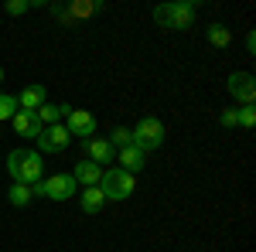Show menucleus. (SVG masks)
Listing matches in <instances>:
<instances>
[{
  "instance_id": "1",
  "label": "nucleus",
  "mask_w": 256,
  "mask_h": 252,
  "mask_svg": "<svg viewBox=\"0 0 256 252\" xmlns=\"http://www.w3.org/2000/svg\"><path fill=\"white\" fill-rule=\"evenodd\" d=\"M7 174L20 181V184H38L41 174H44V157L38 150H10L7 154Z\"/></svg>"
},
{
  "instance_id": "2",
  "label": "nucleus",
  "mask_w": 256,
  "mask_h": 252,
  "mask_svg": "<svg viewBox=\"0 0 256 252\" xmlns=\"http://www.w3.org/2000/svg\"><path fill=\"white\" fill-rule=\"evenodd\" d=\"M198 0H171V3H158L154 7V20L168 31H184L195 24Z\"/></svg>"
},
{
  "instance_id": "3",
  "label": "nucleus",
  "mask_w": 256,
  "mask_h": 252,
  "mask_svg": "<svg viewBox=\"0 0 256 252\" xmlns=\"http://www.w3.org/2000/svg\"><path fill=\"white\" fill-rule=\"evenodd\" d=\"M99 191L106 198V205H110V201H126L130 194L137 191V177L120 171V167H106V171H102V181H99Z\"/></svg>"
},
{
  "instance_id": "4",
  "label": "nucleus",
  "mask_w": 256,
  "mask_h": 252,
  "mask_svg": "<svg viewBox=\"0 0 256 252\" xmlns=\"http://www.w3.org/2000/svg\"><path fill=\"white\" fill-rule=\"evenodd\" d=\"M31 191L34 198H48V201H68L72 194L79 191V184H76V177L72 174H52L38 181V184H31Z\"/></svg>"
},
{
  "instance_id": "5",
  "label": "nucleus",
  "mask_w": 256,
  "mask_h": 252,
  "mask_svg": "<svg viewBox=\"0 0 256 252\" xmlns=\"http://www.w3.org/2000/svg\"><path fill=\"white\" fill-rule=\"evenodd\" d=\"M130 133H134V147H140L144 154L158 150L160 143H164V136H168V133H164V123H160V119H154V116H144L137 126L130 130Z\"/></svg>"
},
{
  "instance_id": "6",
  "label": "nucleus",
  "mask_w": 256,
  "mask_h": 252,
  "mask_svg": "<svg viewBox=\"0 0 256 252\" xmlns=\"http://www.w3.org/2000/svg\"><path fill=\"white\" fill-rule=\"evenodd\" d=\"M34 143H38V154H62L72 143V133L65 130V123H55V126H44Z\"/></svg>"
},
{
  "instance_id": "7",
  "label": "nucleus",
  "mask_w": 256,
  "mask_h": 252,
  "mask_svg": "<svg viewBox=\"0 0 256 252\" xmlns=\"http://www.w3.org/2000/svg\"><path fill=\"white\" fill-rule=\"evenodd\" d=\"M226 89H229V96L236 99L239 106H253L256 102V78L250 72H232L229 82H226Z\"/></svg>"
},
{
  "instance_id": "8",
  "label": "nucleus",
  "mask_w": 256,
  "mask_h": 252,
  "mask_svg": "<svg viewBox=\"0 0 256 252\" xmlns=\"http://www.w3.org/2000/svg\"><path fill=\"white\" fill-rule=\"evenodd\" d=\"M65 130L72 136H79V140H89V136H96L99 123L96 116L89 113V109H68V116H65Z\"/></svg>"
},
{
  "instance_id": "9",
  "label": "nucleus",
  "mask_w": 256,
  "mask_h": 252,
  "mask_svg": "<svg viewBox=\"0 0 256 252\" xmlns=\"http://www.w3.org/2000/svg\"><path fill=\"white\" fill-rule=\"evenodd\" d=\"M82 150H86V160H92L99 167H106V164L116 160V147H113L106 136H89V140H82Z\"/></svg>"
},
{
  "instance_id": "10",
  "label": "nucleus",
  "mask_w": 256,
  "mask_h": 252,
  "mask_svg": "<svg viewBox=\"0 0 256 252\" xmlns=\"http://www.w3.org/2000/svg\"><path fill=\"white\" fill-rule=\"evenodd\" d=\"M116 164H120V171H126V174H134L137 177L144 167H147V154L140 150V147H123V150H116Z\"/></svg>"
},
{
  "instance_id": "11",
  "label": "nucleus",
  "mask_w": 256,
  "mask_h": 252,
  "mask_svg": "<svg viewBox=\"0 0 256 252\" xmlns=\"http://www.w3.org/2000/svg\"><path fill=\"white\" fill-rule=\"evenodd\" d=\"M10 126H14V133H18V136H28V140H38L41 130H44V126L38 123V116L28 113V109H18V113L10 116Z\"/></svg>"
},
{
  "instance_id": "12",
  "label": "nucleus",
  "mask_w": 256,
  "mask_h": 252,
  "mask_svg": "<svg viewBox=\"0 0 256 252\" xmlns=\"http://www.w3.org/2000/svg\"><path fill=\"white\" fill-rule=\"evenodd\" d=\"M44 102H48V96H44V85H41V82H31L28 89H20L18 109H28V113H34V109H41Z\"/></svg>"
},
{
  "instance_id": "13",
  "label": "nucleus",
  "mask_w": 256,
  "mask_h": 252,
  "mask_svg": "<svg viewBox=\"0 0 256 252\" xmlns=\"http://www.w3.org/2000/svg\"><path fill=\"white\" fill-rule=\"evenodd\" d=\"M102 171L106 167H99L92 160H82V164L72 167V177H76V184H82V188H96L99 181H102Z\"/></svg>"
},
{
  "instance_id": "14",
  "label": "nucleus",
  "mask_w": 256,
  "mask_h": 252,
  "mask_svg": "<svg viewBox=\"0 0 256 252\" xmlns=\"http://www.w3.org/2000/svg\"><path fill=\"white\" fill-rule=\"evenodd\" d=\"M79 205H82L86 215H99L102 208H106V198H102V191H99V184L96 188H82L79 191Z\"/></svg>"
},
{
  "instance_id": "15",
  "label": "nucleus",
  "mask_w": 256,
  "mask_h": 252,
  "mask_svg": "<svg viewBox=\"0 0 256 252\" xmlns=\"http://www.w3.org/2000/svg\"><path fill=\"white\" fill-rule=\"evenodd\" d=\"M68 109H72V106H55V102H44L41 109H34V116H38L41 126H55V123H62V119L68 116Z\"/></svg>"
},
{
  "instance_id": "16",
  "label": "nucleus",
  "mask_w": 256,
  "mask_h": 252,
  "mask_svg": "<svg viewBox=\"0 0 256 252\" xmlns=\"http://www.w3.org/2000/svg\"><path fill=\"white\" fill-rule=\"evenodd\" d=\"M7 201H10L14 208H28V205L34 201V191H31L28 184H20V181H14V184H10V191H7Z\"/></svg>"
},
{
  "instance_id": "17",
  "label": "nucleus",
  "mask_w": 256,
  "mask_h": 252,
  "mask_svg": "<svg viewBox=\"0 0 256 252\" xmlns=\"http://www.w3.org/2000/svg\"><path fill=\"white\" fill-rule=\"evenodd\" d=\"M208 44H212V48H229V44H232V31H229V27H226V24H208Z\"/></svg>"
},
{
  "instance_id": "18",
  "label": "nucleus",
  "mask_w": 256,
  "mask_h": 252,
  "mask_svg": "<svg viewBox=\"0 0 256 252\" xmlns=\"http://www.w3.org/2000/svg\"><path fill=\"white\" fill-rule=\"evenodd\" d=\"M106 140H110V143H113L116 150H123V147H130V143H134V133H130L126 126H116V130L106 136Z\"/></svg>"
},
{
  "instance_id": "19",
  "label": "nucleus",
  "mask_w": 256,
  "mask_h": 252,
  "mask_svg": "<svg viewBox=\"0 0 256 252\" xmlns=\"http://www.w3.org/2000/svg\"><path fill=\"white\" fill-rule=\"evenodd\" d=\"M14 113H18V96L0 92V123H4V119H10Z\"/></svg>"
},
{
  "instance_id": "20",
  "label": "nucleus",
  "mask_w": 256,
  "mask_h": 252,
  "mask_svg": "<svg viewBox=\"0 0 256 252\" xmlns=\"http://www.w3.org/2000/svg\"><path fill=\"white\" fill-rule=\"evenodd\" d=\"M218 123H222L226 130L239 126V109H222V113H218Z\"/></svg>"
},
{
  "instance_id": "21",
  "label": "nucleus",
  "mask_w": 256,
  "mask_h": 252,
  "mask_svg": "<svg viewBox=\"0 0 256 252\" xmlns=\"http://www.w3.org/2000/svg\"><path fill=\"white\" fill-rule=\"evenodd\" d=\"M4 10H7L10 17H18V14H28V10H31V0H10Z\"/></svg>"
},
{
  "instance_id": "22",
  "label": "nucleus",
  "mask_w": 256,
  "mask_h": 252,
  "mask_svg": "<svg viewBox=\"0 0 256 252\" xmlns=\"http://www.w3.org/2000/svg\"><path fill=\"white\" fill-rule=\"evenodd\" d=\"M253 123H256V109H253V106H239V126L250 130Z\"/></svg>"
},
{
  "instance_id": "23",
  "label": "nucleus",
  "mask_w": 256,
  "mask_h": 252,
  "mask_svg": "<svg viewBox=\"0 0 256 252\" xmlns=\"http://www.w3.org/2000/svg\"><path fill=\"white\" fill-rule=\"evenodd\" d=\"M246 51H250V55H253V51H256V34H253V31L246 34Z\"/></svg>"
},
{
  "instance_id": "24",
  "label": "nucleus",
  "mask_w": 256,
  "mask_h": 252,
  "mask_svg": "<svg viewBox=\"0 0 256 252\" xmlns=\"http://www.w3.org/2000/svg\"><path fill=\"white\" fill-rule=\"evenodd\" d=\"M0 82H4V65H0Z\"/></svg>"
}]
</instances>
